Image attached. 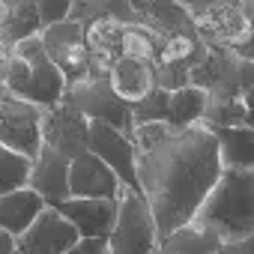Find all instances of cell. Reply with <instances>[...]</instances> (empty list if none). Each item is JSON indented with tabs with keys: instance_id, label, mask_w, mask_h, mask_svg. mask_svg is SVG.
Segmentation results:
<instances>
[{
	"instance_id": "6da1fadb",
	"label": "cell",
	"mask_w": 254,
	"mask_h": 254,
	"mask_svg": "<svg viewBox=\"0 0 254 254\" xmlns=\"http://www.w3.org/2000/svg\"><path fill=\"white\" fill-rule=\"evenodd\" d=\"M138 194L144 197L159 242L189 224L209 189L221 177L218 147L206 126L168 129V135L144 153H135Z\"/></svg>"
},
{
	"instance_id": "7a4b0ae2",
	"label": "cell",
	"mask_w": 254,
	"mask_h": 254,
	"mask_svg": "<svg viewBox=\"0 0 254 254\" xmlns=\"http://www.w3.org/2000/svg\"><path fill=\"white\" fill-rule=\"evenodd\" d=\"M191 221L212 230L221 239V245L251 239L254 236V171L224 168Z\"/></svg>"
},
{
	"instance_id": "3957f363",
	"label": "cell",
	"mask_w": 254,
	"mask_h": 254,
	"mask_svg": "<svg viewBox=\"0 0 254 254\" xmlns=\"http://www.w3.org/2000/svg\"><path fill=\"white\" fill-rule=\"evenodd\" d=\"M3 90L12 99L27 102V105H33L39 111L42 108H51L54 102L63 99V93H66L63 75L45 57V48H42L39 36H30V39L12 45Z\"/></svg>"
},
{
	"instance_id": "277c9868",
	"label": "cell",
	"mask_w": 254,
	"mask_h": 254,
	"mask_svg": "<svg viewBox=\"0 0 254 254\" xmlns=\"http://www.w3.org/2000/svg\"><path fill=\"white\" fill-rule=\"evenodd\" d=\"M186 15L194 24V36L203 48H236L254 36V24L245 18L239 0H200L183 3Z\"/></svg>"
},
{
	"instance_id": "5b68a950",
	"label": "cell",
	"mask_w": 254,
	"mask_h": 254,
	"mask_svg": "<svg viewBox=\"0 0 254 254\" xmlns=\"http://www.w3.org/2000/svg\"><path fill=\"white\" fill-rule=\"evenodd\" d=\"M105 248H108V254H156L159 251L153 215L138 191L120 189L117 218L105 239Z\"/></svg>"
},
{
	"instance_id": "8992f818",
	"label": "cell",
	"mask_w": 254,
	"mask_h": 254,
	"mask_svg": "<svg viewBox=\"0 0 254 254\" xmlns=\"http://www.w3.org/2000/svg\"><path fill=\"white\" fill-rule=\"evenodd\" d=\"M39 42L45 48V57L63 75L66 90L90 78V51L84 45V24L66 18L54 27H45L39 33Z\"/></svg>"
},
{
	"instance_id": "52a82bcc",
	"label": "cell",
	"mask_w": 254,
	"mask_h": 254,
	"mask_svg": "<svg viewBox=\"0 0 254 254\" xmlns=\"http://www.w3.org/2000/svg\"><path fill=\"white\" fill-rule=\"evenodd\" d=\"M63 96L84 114L87 123L111 126V129H117L120 135L132 138V129H135V123H132V108L114 96V90H111L108 81H102V78H87V81L69 87Z\"/></svg>"
},
{
	"instance_id": "ba28073f",
	"label": "cell",
	"mask_w": 254,
	"mask_h": 254,
	"mask_svg": "<svg viewBox=\"0 0 254 254\" xmlns=\"http://www.w3.org/2000/svg\"><path fill=\"white\" fill-rule=\"evenodd\" d=\"M87 129L90 123L66 96L39 111V141L69 162L87 153Z\"/></svg>"
},
{
	"instance_id": "9c48e42d",
	"label": "cell",
	"mask_w": 254,
	"mask_h": 254,
	"mask_svg": "<svg viewBox=\"0 0 254 254\" xmlns=\"http://www.w3.org/2000/svg\"><path fill=\"white\" fill-rule=\"evenodd\" d=\"M87 153H93L120 183V189L138 191V177H135V147L132 141L120 135L111 126L90 123L87 129Z\"/></svg>"
},
{
	"instance_id": "30bf717a",
	"label": "cell",
	"mask_w": 254,
	"mask_h": 254,
	"mask_svg": "<svg viewBox=\"0 0 254 254\" xmlns=\"http://www.w3.org/2000/svg\"><path fill=\"white\" fill-rule=\"evenodd\" d=\"M0 147H6L24 159H36L39 141V108L18 102L12 96H0Z\"/></svg>"
},
{
	"instance_id": "8fae6325",
	"label": "cell",
	"mask_w": 254,
	"mask_h": 254,
	"mask_svg": "<svg viewBox=\"0 0 254 254\" xmlns=\"http://www.w3.org/2000/svg\"><path fill=\"white\" fill-rule=\"evenodd\" d=\"M81 236L69 221H63L51 206H45L36 221L15 239V254H63L78 245Z\"/></svg>"
},
{
	"instance_id": "7c38bea8",
	"label": "cell",
	"mask_w": 254,
	"mask_h": 254,
	"mask_svg": "<svg viewBox=\"0 0 254 254\" xmlns=\"http://www.w3.org/2000/svg\"><path fill=\"white\" fill-rule=\"evenodd\" d=\"M63 221L75 227L81 239H108L114 218H117V200H84L69 197L57 206H51Z\"/></svg>"
},
{
	"instance_id": "4fadbf2b",
	"label": "cell",
	"mask_w": 254,
	"mask_h": 254,
	"mask_svg": "<svg viewBox=\"0 0 254 254\" xmlns=\"http://www.w3.org/2000/svg\"><path fill=\"white\" fill-rule=\"evenodd\" d=\"M27 189L36 191L45 200V206H57V203L69 200V159H63L60 153H54L51 147L42 144L30 165Z\"/></svg>"
},
{
	"instance_id": "5bb4252c",
	"label": "cell",
	"mask_w": 254,
	"mask_h": 254,
	"mask_svg": "<svg viewBox=\"0 0 254 254\" xmlns=\"http://www.w3.org/2000/svg\"><path fill=\"white\" fill-rule=\"evenodd\" d=\"M69 197L117 200L120 197V183L93 153H84V156L69 162Z\"/></svg>"
},
{
	"instance_id": "9a60e30c",
	"label": "cell",
	"mask_w": 254,
	"mask_h": 254,
	"mask_svg": "<svg viewBox=\"0 0 254 254\" xmlns=\"http://www.w3.org/2000/svg\"><path fill=\"white\" fill-rule=\"evenodd\" d=\"M135 24L147 27L159 39L171 36H194V24L186 15L183 3H171V0H129Z\"/></svg>"
},
{
	"instance_id": "2e32d148",
	"label": "cell",
	"mask_w": 254,
	"mask_h": 254,
	"mask_svg": "<svg viewBox=\"0 0 254 254\" xmlns=\"http://www.w3.org/2000/svg\"><path fill=\"white\" fill-rule=\"evenodd\" d=\"M108 84L114 90V96L126 105H135L141 102L144 96H150L156 90V81H153V66L150 63H138V60H117L111 66V75H108Z\"/></svg>"
},
{
	"instance_id": "e0dca14e",
	"label": "cell",
	"mask_w": 254,
	"mask_h": 254,
	"mask_svg": "<svg viewBox=\"0 0 254 254\" xmlns=\"http://www.w3.org/2000/svg\"><path fill=\"white\" fill-rule=\"evenodd\" d=\"M45 209V200L30 191V189H18V191H9V194H0V230H6L9 236H21L33 221L36 215Z\"/></svg>"
},
{
	"instance_id": "ac0fdd59",
	"label": "cell",
	"mask_w": 254,
	"mask_h": 254,
	"mask_svg": "<svg viewBox=\"0 0 254 254\" xmlns=\"http://www.w3.org/2000/svg\"><path fill=\"white\" fill-rule=\"evenodd\" d=\"M218 147V162L221 171H254V129H209Z\"/></svg>"
},
{
	"instance_id": "d6986e66",
	"label": "cell",
	"mask_w": 254,
	"mask_h": 254,
	"mask_svg": "<svg viewBox=\"0 0 254 254\" xmlns=\"http://www.w3.org/2000/svg\"><path fill=\"white\" fill-rule=\"evenodd\" d=\"M218 248H221V239L212 230L200 227L197 221H189L174 233H168L159 242L156 254H218Z\"/></svg>"
},
{
	"instance_id": "ffe728a7",
	"label": "cell",
	"mask_w": 254,
	"mask_h": 254,
	"mask_svg": "<svg viewBox=\"0 0 254 254\" xmlns=\"http://www.w3.org/2000/svg\"><path fill=\"white\" fill-rule=\"evenodd\" d=\"M206 111V93L194 90V87H183L177 93H171L168 99V126L174 129H189L203 120Z\"/></svg>"
},
{
	"instance_id": "44dd1931",
	"label": "cell",
	"mask_w": 254,
	"mask_h": 254,
	"mask_svg": "<svg viewBox=\"0 0 254 254\" xmlns=\"http://www.w3.org/2000/svg\"><path fill=\"white\" fill-rule=\"evenodd\" d=\"M200 126H206V129H245V126H251L248 96H239L230 102H206Z\"/></svg>"
},
{
	"instance_id": "7402d4cb",
	"label": "cell",
	"mask_w": 254,
	"mask_h": 254,
	"mask_svg": "<svg viewBox=\"0 0 254 254\" xmlns=\"http://www.w3.org/2000/svg\"><path fill=\"white\" fill-rule=\"evenodd\" d=\"M159 45H162V39L153 36L147 27H141V24H126L123 33H120L117 54L123 60H138V63H150L153 66L156 57H159Z\"/></svg>"
},
{
	"instance_id": "603a6c76",
	"label": "cell",
	"mask_w": 254,
	"mask_h": 254,
	"mask_svg": "<svg viewBox=\"0 0 254 254\" xmlns=\"http://www.w3.org/2000/svg\"><path fill=\"white\" fill-rule=\"evenodd\" d=\"M42 33V24H39V15H36V3L33 0H12V15H9V24L6 30L0 33V42H6L9 48L30 39V36H39Z\"/></svg>"
},
{
	"instance_id": "cb8c5ba5",
	"label": "cell",
	"mask_w": 254,
	"mask_h": 254,
	"mask_svg": "<svg viewBox=\"0 0 254 254\" xmlns=\"http://www.w3.org/2000/svg\"><path fill=\"white\" fill-rule=\"evenodd\" d=\"M120 33H123V24L111 21V18H96L90 24H84V45L93 57H108V60H117V48H120Z\"/></svg>"
},
{
	"instance_id": "d4e9b609",
	"label": "cell",
	"mask_w": 254,
	"mask_h": 254,
	"mask_svg": "<svg viewBox=\"0 0 254 254\" xmlns=\"http://www.w3.org/2000/svg\"><path fill=\"white\" fill-rule=\"evenodd\" d=\"M30 159L0 147V194H9L18 189H27V177H30Z\"/></svg>"
},
{
	"instance_id": "484cf974",
	"label": "cell",
	"mask_w": 254,
	"mask_h": 254,
	"mask_svg": "<svg viewBox=\"0 0 254 254\" xmlns=\"http://www.w3.org/2000/svg\"><path fill=\"white\" fill-rule=\"evenodd\" d=\"M168 99H171V93L156 87L150 96H144L141 102L132 105V123L135 126H141V123H168Z\"/></svg>"
},
{
	"instance_id": "4316f807",
	"label": "cell",
	"mask_w": 254,
	"mask_h": 254,
	"mask_svg": "<svg viewBox=\"0 0 254 254\" xmlns=\"http://www.w3.org/2000/svg\"><path fill=\"white\" fill-rule=\"evenodd\" d=\"M33 3H36L39 24H42V30H45V27H54V24H60V21L69 18L72 0H33Z\"/></svg>"
},
{
	"instance_id": "83f0119b",
	"label": "cell",
	"mask_w": 254,
	"mask_h": 254,
	"mask_svg": "<svg viewBox=\"0 0 254 254\" xmlns=\"http://www.w3.org/2000/svg\"><path fill=\"white\" fill-rule=\"evenodd\" d=\"M63 254H108V248H105V239H81Z\"/></svg>"
},
{
	"instance_id": "f1b7e54d",
	"label": "cell",
	"mask_w": 254,
	"mask_h": 254,
	"mask_svg": "<svg viewBox=\"0 0 254 254\" xmlns=\"http://www.w3.org/2000/svg\"><path fill=\"white\" fill-rule=\"evenodd\" d=\"M9 54H12V48H9L6 42H0V96H9V93L3 90V84H6V66H9Z\"/></svg>"
},
{
	"instance_id": "f546056e",
	"label": "cell",
	"mask_w": 254,
	"mask_h": 254,
	"mask_svg": "<svg viewBox=\"0 0 254 254\" xmlns=\"http://www.w3.org/2000/svg\"><path fill=\"white\" fill-rule=\"evenodd\" d=\"M251 242H254V236H251V239H242V242L221 245V248H218V254H254V251H251Z\"/></svg>"
},
{
	"instance_id": "4dcf8cb0",
	"label": "cell",
	"mask_w": 254,
	"mask_h": 254,
	"mask_svg": "<svg viewBox=\"0 0 254 254\" xmlns=\"http://www.w3.org/2000/svg\"><path fill=\"white\" fill-rule=\"evenodd\" d=\"M9 15H12V0H0V33L6 30V24H9Z\"/></svg>"
},
{
	"instance_id": "1f68e13d",
	"label": "cell",
	"mask_w": 254,
	"mask_h": 254,
	"mask_svg": "<svg viewBox=\"0 0 254 254\" xmlns=\"http://www.w3.org/2000/svg\"><path fill=\"white\" fill-rule=\"evenodd\" d=\"M0 254H15V236L0 230Z\"/></svg>"
}]
</instances>
